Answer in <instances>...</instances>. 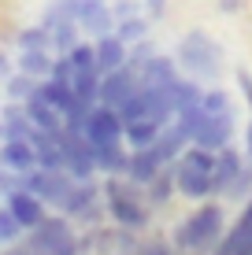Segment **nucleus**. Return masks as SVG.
<instances>
[{"label":"nucleus","instance_id":"1","mask_svg":"<svg viewBox=\"0 0 252 255\" xmlns=\"http://www.w3.org/2000/svg\"><path fill=\"white\" fill-rule=\"evenodd\" d=\"M212 170H215V152L201 144H189L175 159V189L189 200L212 196Z\"/></svg>","mask_w":252,"mask_h":255},{"label":"nucleus","instance_id":"2","mask_svg":"<svg viewBox=\"0 0 252 255\" xmlns=\"http://www.w3.org/2000/svg\"><path fill=\"white\" fill-rule=\"evenodd\" d=\"M178 67H186L197 82L219 78V70H223L219 41H215L212 33H204V30H189L186 37H182V45H178Z\"/></svg>","mask_w":252,"mask_h":255},{"label":"nucleus","instance_id":"3","mask_svg":"<svg viewBox=\"0 0 252 255\" xmlns=\"http://www.w3.org/2000/svg\"><path fill=\"white\" fill-rule=\"evenodd\" d=\"M178 248L186 252H212L223 241V207L219 204H201L186 222L178 226Z\"/></svg>","mask_w":252,"mask_h":255},{"label":"nucleus","instance_id":"4","mask_svg":"<svg viewBox=\"0 0 252 255\" xmlns=\"http://www.w3.org/2000/svg\"><path fill=\"white\" fill-rule=\"evenodd\" d=\"M30 252H45V255H78V241L67 226V215H56V218H41L37 226L30 230V241H26Z\"/></svg>","mask_w":252,"mask_h":255},{"label":"nucleus","instance_id":"5","mask_svg":"<svg viewBox=\"0 0 252 255\" xmlns=\"http://www.w3.org/2000/svg\"><path fill=\"white\" fill-rule=\"evenodd\" d=\"M104 196H108V215L115 218L119 226H126V230H141V226L149 222V211H145L141 200L134 196V185H123L119 178H111L108 185H104Z\"/></svg>","mask_w":252,"mask_h":255},{"label":"nucleus","instance_id":"6","mask_svg":"<svg viewBox=\"0 0 252 255\" xmlns=\"http://www.w3.org/2000/svg\"><path fill=\"white\" fill-rule=\"evenodd\" d=\"M123 129H126V122H123V115H119L115 108H108V104H93L82 133H85L89 144H115V140H123Z\"/></svg>","mask_w":252,"mask_h":255},{"label":"nucleus","instance_id":"7","mask_svg":"<svg viewBox=\"0 0 252 255\" xmlns=\"http://www.w3.org/2000/svg\"><path fill=\"white\" fill-rule=\"evenodd\" d=\"M249 252H252V196L245 200L230 233H223V241L212 248V255H249Z\"/></svg>","mask_w":252,"mask_h":255},{"label":"nucleus","instance_id":"8","mask_svg":"<svg viewBox=\"0 0 252 255\" xmlns=\"http://www.w3.org/2000/svg\"><path fill=\"white\" fill-rule=\"evenodd\" d=\"M134 89H137V70L134 67H115L108 74H100V104H108V108H119Z\"/></svg>","mask_w":252,"mask_h":255},{"label":"nucleus","instance_id":"9","mask_svg":"<svg viewBox=\"0 0 252 255\" xmlns=\"http://www.w3.org/2000/svg\"><path fill=\"white\" fill-rule=\"evenodd\" d=\"M163 166H167V163L160 159V152H156L152 144H149V148H137V152H130L126 181H130L134 189H137V185H141V189H149L152 181H156V174H160Z\"/></svg>","mask_w":252,"mask_h":255},{"label":"nucleus","instance_id":"10","mask_svg":"<svg viewBox=\"0 0 252 255\" xmlns=\"http://www.w3.org/2000/svg\"><path fill=\"white\" fill-rule=\"evenodd\" d=\"M230 140H234V111H227V115H208L204 126L193 133V144L208 148V152H219Z\"/></svg>","mask_w":252,"mask_h":255},{"label":"nucleus","instance_id":"11","mask_svg":"<svg viewBox=\"0 0 252 255\" xmlns=\"http://www.w3.org/2000/svg\"><path fill=\"white\" fill-rule=\"evenodd\" d=\"M241 166H245V155L238 152L234 144H223L215 152V170H212V192H227L234 181H238Z\"/></svg>","mask_w":252,"mask_h":255},{"label":"nucleus","instance_id":"12","mask_svg":"<svg viewBox=\"0 0 252 255\" xmlns=\"http://www.w3.org/2000/svg\"><path fill=\"white\" fill-rule=\"evenodd\" d=\"M7 211H11L15 218H19V226L22 230H33V226L45 218V200L41 196H33V192H26V189H15V192H7Z\"/></svg>","mask_w":252,"mask_h":255},{"label":"nucleus","instance_id":"13","mask_svg":"<svg viewBox=\"0 0 252 255\" xmlns=\"http://www.w3.org/2000/svg\"><path fill=\"white\" fill-rule=\"evenodd\" d=\"M178 78V59L171 56H152L145 67H137V85H156V89H171Z\"/></svg>","mask_w":252,"mask_h":255},{"label":"nucleus","instance_id":"14","mask_svg":"<svg viewBox=\"0 0 252 255\" xmlns=\"http://www.w3.org/2000/svg\"><path fill=\"white\" fill-rule=\"evenodd\" d=\"M97 4H108V0H52L45 19H41V26L45 30H52L56 22H78L85 11H93Z\"/></svg>","mask_w":252,"mask_h":255},{"label":"nucleus","instance_id":"15","mask_svg":"<svg viewBox=\"0 0 252 255\" xmlns=\"http://www.w3.org/2000/svg\"><path fill=\"white\" fill-rule=\"evenodd\" d=\"M59 211H63L67 218H93L97 215V185H93V181H74L71 196L63 200Z\"/></svg>","mask_w":252,"mask_h":255},{"label":"nucleus","instance_id":"16","mask_svg":"<svg viewBox=\"0 0 252 255\" xmlns=\"http://www.w3.org/2000/svg\"><path fill=\"white\" fill-rule=\"evenodd\" d=\"M0 166L15 170V174H26L37 166V152H33L30 140H4L0 144Z\"/></svg>","mask_w":252,"mask_h":255},{"label":"nucleus","instance_id":"17","mask_svg":"<svg viewBox=\"0 0 252 255\" xmlns=\"http://www.w3.org/2000/svg\"><path fill=\"white\" fill-rule=\"evenodd\" d=\"M93 48H97V70H100V74H108V70H115V67H126L130 45H126V41H119L115 33L97 37V41H93Z\"/></svg>","mask_w":252,"mask_h":255},{"label":"nucleus","instance_id":"18","mask_svg":"<svg viewBox=\"0 0 252 255\" xmlns=\"http://www.w3.org/2000/svg\"><path fill=\"white\" fill-rule=\"evenodd\" d=\"M152 148L160 152V159L171 166V163H175L178 155H182V152L189 148V133H186V129L178 126V122H167V126L160 129V137L152 140Z\"/></svg>","mask_w":252,"mask_h":255},{"label":"nucleus","instance_id":"19","mask_svg":"<svg viewBox=\"0 0 252 255\" xmlns=\"http://www.w3.org/2000/svg\"><path fill=\"white\" fill-rule=\"evenodd\" d=\"M97 152V170L108 174V178H126V166H130V152L123 148V140L115 144H93Z\"/></svg>","mask_w":252,"mask_h":255},{"label":"nucleus","instance_id":"20","mask_svg":"<svg viewBox=\"0 0 252 255\" xmlns=\"http://www.w3.org/2000/svg\"><path fill=\"white\" fill-rule=\"evenodd\" d=\"M22 111H26V119L33 122V129H48V133H56V129L63 126V115H59L48 100H41L37 93L22 100Z\"/></svg>","mask_w":252,"mask_h":255},{"label":"nucleus","instance_id":"21","mask_svg":"<svg viewBox=\"0 0 252 255\" xmlns=\"http://www.w3.org/2000/svg\"><path fill=\"white\" fill-rule=\"evenodd\" d=\"M78 26H82V33H85L89 41H97V37H108V33H115V15H111L108 4H97L93 11H85L82 19H78Z\"/></svg>","mask_w":252,"mask_h":255},{"label":"nucleus","instance_id":"22","mask_svg":"<svg viewBox=\"0 0 252 255\" xmlns=\"http://www.w3.org/2000/svg\"><path fill=\"white\" fill-rule=\"evenodd\" d=\"M37 96H41V100H48L52 108L59 111V115H63V111L74 104L71 82H59V78H41V82H37Z\"/></svg>","mask_w":252,"mask_h":255},{"label":"nucleus","instance_id":"23","mask_svg":"<svg viewBox=\"0 0 252 255\" xmlns=\"http://www.w3.org/2000/svg\"><path fill=\"white\" fill-rule=\"evenodd\" d=\"M167 93H171V108H175V115L186 111V108H193V104H201V82H197V78H175Z\"/></svg>","mask_w":252,"mask_h":255},{"label":"nucleus","instance_id":"24","mask_svg":"<svg viewBox=\"0 0 252 255\" xmlns=\"http://www.w3.org/2000/svg\"><path fill=\"white\" fill-rule=\"evenodd\" d=\"M160 129H163V126H156V122H149V119H141V122H126L123 140H126L130 152H137V148H149L152 140L160 137Z\"/></svg>","mask_w":252,"mask_h":255},{"label":"nucleus","instance_id":"25","mask_svg":"<svg viewBox=\"0 0 252 255\" xmlns=\"http://www.w3.org/2000/svg\"><path fill=\"white\" fill-rule=\"evenodd\" d=\"M19 70L22 74H30V78H48L52 74V56H48V48H30V52H19Z\"/></svg>","mask_w":252,"mask_h":255},{"label":"nucleus","instance_id":"26","mask_svg":"<svg viewBox=\"0 0 252 255\" xmlns=\"http://www.w3.org/2000/svg\"><path fill=\"white\" fill-rule=\"evenodd\" d=\"M67 56H71V67H74V74H100L97 70V48H93V41H78V45L67 52ZM71 74V78H74Z\"/></svg>","mask_w":252,"mask_h":255},{"label":"nucleus","instance_id":"27","mask_svg":"<svg viewBox=\"0 0 252 255\" xmlns=\"http://www.w3.org/2000/svg\"><path fill=\"white\" fill-rule=\"evenodd\" d=\"M115 37L126 41V45L149 37V15H130V19H119V22H115Z\"/></svg>","mask_w":252,"mask_h":255},{"label":"nucleus","instance_id":"28","mask_svg":"<svg viewBox=\"0 0 252 255\" xmlns=\"http://www.w3.org/2000/svg\"><path fill=\"white\" fill-rule=\"evenodd\" d=\"M48 37H52V48L56 52H71L78 41H82V26L78 22H56L48 30Z\"/></svg>","mask_w":252,"mask_h":255},{"label":"nucleus","instance_id":"29","mask_svg":"<svg viewBox=\"0 0 252 255\" xmlns=\"http://www.w3.org/2000/svg\"><path fill=\"white\" fill-rule=\"evenodd\" d=\"M71 89H74L78 100L100 104V74H74L71 78Z\"/></svg>","mask_w":252,"mask_h":255},{"label":"nucleus","instance_id":"30","mask_svg":"<svg viewBox=\"0 0 252 255\" xmlns=\"http://www.w3.org/2000/svg\"><path fill=\"white\" fill-rule=\"evenodd\" d=\"M201 108L208 115H227V111H234V100H230L227 89H204L201 93Z\"/></svg>","mask_w":252,"mask_h":255},{"label":"nucleus","instance_id":"31","mask_svg":"<svg viewBox=\"0 0 252 255\" xmlns=\"http://www.w3.org/2000/svg\"><path fill=\"white\" fill-rule=\"evenodd\" d=\"M37 93V78H30V74H22V70H15L11 78H7V100H26V96H33Z\"/></svg>","mask_w":252,"mask_h":255},{"label":"nucleus","instance_id":"32","mask_svg":"<svg viewBox=\"0 0 252 255\" xmlns=\"http://www.w3.org/2000/svg\"><path fill=\"white\" fill-rule=\"evenodd\" d=\"M175 192V163L171 166H163L160 174H156V181L149 185V196H152V204H163V200Z\"/></svg>","mask_w":252,"mask_h":255},{"label":"nucleus","instance_id":"33","mask_svg":"<svg viewBox=\"0 0 252 255\" xmlns=\"http://www.w3.org/2000/svg\"><path fill=\"white\" fill-rule=\"evenodd\" d=\"M22 237V226H19V218L7 211V204L0 207V248H11L15 241Z\"/></svg>","mask_w":252,"mask_h":255},{"label":"nucleus","instance_id":"34","mask_svg":"<svg viewBox=\"0 0 252 255\" xmlns=\"http://www.w3.org/2000/svg\"><path fill=\"white\" fill-rule=\"evenodd\" d=\"M15 41H19V52H30V48H48V45H52V37H48V30H45V26H30V30H22Z\"/></svg>","mask_w":252,"mask_h":255},{"label":"nucleus","instance_id":"35","mask_svg":"<svg viewBox=\"0 0 252 255\" xmlns=\"http://www.w3.org/2000/svg\"><path fill=\"white\" fill-rule=\"evenodd\" d=\"M152 56H160V52H156V45H152V41L149 37H141V41H134V45H130V56H126V67H145V63H149V59Z\"/></svg>","mask_w":252,"mask_h":255},{"label":"nucleus","instance_id":"36","mask_svg":"<svg viewBox=\"0 0 252 255\" xmlns=\"http://www.w3.org/2000/svg\"><path fill=\"white\" fill-rule=\"evenodd\" d=\"M227 196H230V200H249V196H252V159L241 166L238 181H234V185L227 189Z\"/></svg>","mask_w":252,"mask_h":255},{"label":"nucleus","instance_id":"37","mask_svg":"<svg viewBox=\"0 0 252 255\" xmlns=\"http://www.w3.org/2000/svg\"><path fill=\"white\" fill-rule=\"evenodd\" d=\"M71 74H74V67H71V56H67V52H56V56H52V74H48V78H59V82H71Z\"/></svg>","mask_w":252,"mask_h":255},{"label":"nucleus","instance_id":"38","mask_svg":"<svg viewBox=\"0 0 252 255\" xmlns=\"http://www.w3.org/2000/svg\"><path fill=\"white\" fill-rule=\"evenodd\" d=\"M108 7H111V15H115V22L130 19V15H141V0H115V4H108Z\"/></svg>","mask_w":252,"mask_h":255},{"label":"nucleus","instance_id":"39","mask_svg":"<svg viewBox=\"0 0 252 255\" xmlns=\"http://www.w3.org/2000/svg\"><path fill=\"white\" fill-rule=\"evenodd\" d=\"M137 255H171V244L167 241H145L137 248Z\"/></svg>","mask_w":252,"mask_h":255},{"label":"nucleus","instance_id":"40","mask_svg":"<svg viewBox=\"0 0 252 255\" xmlns=\"http://www.w3.org/2000/svg\"><path fill=\"white\" fill-rule=\"evenodd\" d=\"M238 85H241V93H245V100L252 108V74H249V70H238Z\"/></svg>","mask_w":252,"mask_h":255},{"label":"nucleus","instance_id":"41","mask_svg":"<svg viewBox=\"0 0 252 255\" xmlns=\"http://www.w3.org/2000/svg\"><path fill=\"white\" fill-rule=\"evenodd\" d=\"M141 4L149 7V15H152V19H160V15L167 11V0H141Z\"/></svg>","mask_w":252,"mask_h":255},{"label":"nucleus","instance_id":"42","mask_svg":"<svg viewBox=\"0 0 252 255\" xmlns=\"http://www.w3.org/2000/svg\"><path fill=\"white\" fill-rule=\"evenodd\" d=\"M219 11H241V0H219Z\"/></svg>","mask_w":252,"mask_h":255},{"label":"nucleus","instance_id":"43","mask_svg":"<svg viewBox=\"0 0 252 255\" xmlns=\"http://www.w3.org/2000/svg\"><path fill=\"white\" fill-rule=\"evenodd\" d=\"M245 155L252 159V119H249V129H245Z\"/></svg>","mask_w":252,"mask_h":255},{"label":"nucleus","instance_id":"44","mask_svg":"<svg viewBox=\"0 0 252 255\" xmlns=\"http://www.w3.org/2000/svg\"><path fill=\"white\" fill-rule=\"evenodd\" d=\"M0 78H11V63H7V56H0Z\"/></svg>","mask_w":252,"mask_h":255},{"label":"nucleus","instance_id":"45","mask_svg":"<svg viewBox=\"0 0 252 255\" xmlns=\"http://www.w3.org/2000/svg\"><path fill=\"white\" fill-rule=\"evenodd\" d=\"M0 144H4V119H0Z\"/></svg>","mask_w":252,"mask_h":255},{"label":"nucleus","instance_id":"46","mask_svg":"<svg viewBox=\"0 0 252 255\" xmlns=\"http://www.w3.org/2000/svg\"><path fill=\"white\" fill-rule=\"evenodd\" d=\"M33 255H45V252H33Z\"/></svg>","mask_w":252,"mask_h":255}]
</instances>
